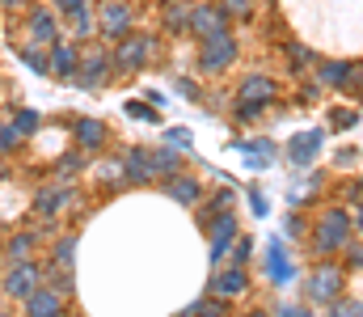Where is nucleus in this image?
Segmentation results:
<instances>
[{
	"mask_svg": "<svg viewBox=\"0 0 363 317\" xmlns=\"http://www.w3.org/2000/svg\"><path fill=\"white\" fill-rule=\"evenodd\" d=\"M351 228H355V220H351V211L347 208H330L321 220H317V233H313V250L317 254H342V245L351 241Z\"/></svg>",
	"mask_w": 363,
	"mask_h": 317,
	"instance_id": "nucleus-1",
	"label": "nucleus"
},
{
	"mask_svg": "<svg viewBox=\"0 0 363 317\" xmlns=\"http://www.w3.org/2000/svg\"><path fill=\"white\" fill-rule=\"evenodd\" d=\"M237 55H241V43H237V34H233V30H224V34H216V38L199 43V68H203L207 77L228 72V68L237 64Z\"/></svg>",
	"mask_w": 363,
	"mask_h": 317,
	"instance_id": "nucleus-2",
	"label": "nucleus"
},
{
	"mask_svg": "<svg viewBox=\"0 0 363 317\" xmlns=\"http://www.w3.org/2000/svg\"><path fill=\"white\" fill-rule=\"evenodd\" d=\"M131 30H135V9L127 0H101V9H97V34L110 38V43H118Z\"/></svg>",
	"mask_w": 363,
	"mask_h": 317,
	"instance_id": "nucleus-3",
	"label": "nucleus"
},
{
	"mask_svg": "<svg viewBox=\"0 0 363 317\" xmlns=\"http://www.w3.org/2000/svg\"><path fill=\"white\" fill-rule=\"evenodd\" d=\"M274 102V81L271 77H245L241 85H237V118H254V114H262L267 106Z\"/></svg>",
	"mask_w": 363,
	"mask_h": 317,
	"instance_id": "nucleus-4",
	"label": "nucleus"
},
{
	"mask_svg": "<svg viewBox=\"0 0 363 317\" xmlns=\"http://www.w3.org/2000/svg\"><path fill=\"white\" fill-rule=\"evenodd\" d=\"M152 51H157V43L148 38V34H127V38H118V47H114V68L118 72H140L148 60H152Z\"/></svg>",
	"mask_w": 363,
	"mask_h": 317,
	"instance_id": "nucleus-5",
	"label": "nucleus"
},
{
	"mask_svg": "<svg viewBox=\"0 0 363 317\" xmlns=\"http://www.w3.org/2000/svg\"><path fill=\"white\" fill-rule=\"evenodd\" d=\"M304 292H308V301H317V305L338 301V292H342V267H334V262L313 267L308 279H304Z\"/></svg>",
	"mask_w": 363,
	"mask_h": 317,
	"instance_id": "nucleus-6",
	"label": "nucleus"
},
{
	"mask_svg": "<svg viewBox=\"0 0 363 317\" xmlns=\"http://www.w3.org/2000/svg\"><path fill=\"white\" fill-rule=\"evenodd\" d=\"M43 284H47V271H43V267H34V262H13L9 275H4V296L26 301V296L38 292Z\"/></svg>",
	"mask_w": 363,
	"mask_h": 317,
	"instance_id": "nucleus-7",
	"label": "nucleus"
},
{
	"mask_svg": "<svg viewBox=\"0 0 363 317\" xmlns=\"http://www.w3.org/2000/svg\"><path fill=\"white\" fill-rule=\"evenodd\" d=\"M110 72H118L114 68V55H106V51H85V60H81V72L72 77L85 94H97L106 81H110Z\"/></svg>",
	"mask_w": 363,
	"mask_h": 317,
	"instance_id": "nucleus-8",
	"label": "nucleus"
},
{
	"mask_svg": "<svg viewBox=\"0 0 363 317\" xmlns=\"http://www.w3.org/2000/svg\"><path fill=\"white\" fill-rule=\"evenodd\" d=\"M228 26H233V21H228V13H224L220 4H194V9H190V34H194L199 43L224 34Z\"/></svg>",
	"mask_w": 363,
	"mask_h": 317,
	"instance_id": "nucleus-9",
	"label": "nucleus"
},
{
	"mask_svg": "<svg viewBox=\"0 0 363 317\" xmlns=\"http://www.w3.org/2000/svg\"><path fill=\"white\" fill-rule=\"evenodd\" d=\"M207 237H211V258H207V262L216 267V262L228 254V245L237 241V216H233V211H216V216L207 220Z\"/></svg>",
	"mask_w": 363,
	"mask_h": 317,
	"instance_id": "nucleus-10",
	"label": "nucleus"
},
{
	"mask_svg": "<svg viewBox=\"0 0 363 317\" xmlns=\"http://www.w3.org/2000/svg\"><path fill=\"white\" fill-rule=\"evenodd\" d=\"M207 292H211V296H220V301H237V296H245V292H250V275H245V267L216 271V275H211V284H207Z\"/></svg>",
	"mask_w": 363,
	"mask_h": 317,
	"instance_id": "nucleus-11",
	"label": "nucleus"
},
{
	"mask_svg": "<svg viewBox=\"0 0 363 317\" xmlns=\"http://www.w3.org/2000/svg\"><path fill=\"white\" fill-rule=\"evenodd\" d=\"M81 60H85V51L77 47V38L72 43H55L51 47V77L55 81H72L81 72Z\"/></svg>",
	"mask_w": 363,
	"mask_h": 317,
	"instance_id": "nucleus-12",
	"label": "nucleus"
},
{
	"mask_svg": "<svg viewBox=\"0 0 363 317\" xmlns=\"http://www.w3.org/2000/svg\"><path fill=\"white\" fill-rule=\"evenodd\" d=\"M355 81V64L347 60H317V85L321 89H351Z\"/></svg>",
	"mask_w": 363,
	"mask_h": 317,
	"instance_id": "nucleus-13",
	"label": "nucleus"
},
{
	"mask_svg": "<svg viewBox=\"0 0 363 317\" xmlns=\"http://www.w3.org/2000/svg\"><path fill=\"white\" fill-rule=\"evenodd\" d=\"M321 131L313 127V131H300V135H291L287 140V157H291V165H300V169H308L313 161H317V152H321Z\"/></svg>",
	"mask_w": 363,
	"mask_h": 317,
	"instance_id": "nucleus-14",
	"label": "nucleus"
},
{
	"mask_svg": "<svg viewBox=\"0 0 363 317\" xmlns=\"http://www.w3.org/2000/svg\"><path fill=\"white\" fill-rule=\"evenodd\" d=\"M152 178H157V169H152L148 148H131V152L123 157V182H127V187H148Z\"/></svg>",
	"mask_w": 363,
	"mask_h": 317,
	"instance_id": "nucleus-15",
	"label": "nucleus"
},
{
	"mask_svg": "<svg viewBox=\"0 0 363 317\" xmlns=\"http://www.w3.org/2000/svg\"><path fill=\"white\" fill-rule=\"evenodd\" d=\"M21 305H26V317H64V296L55 288H47V284L38 292H30Z\"/></svg>",
	"mask_w": 363,
	"mask_h": 317,
	"instance_id": "nucleus-16",
	"label": "nucleus"
},
{
	"mask_svg": "<svg viewBox=\"0 0 363 317\" xmlns=\"http://www.w3.org/2000/svg\"><path fill=\"white\" fill-rule=\"evenodd\" d=\"M26 34H30V43H43V47H55V43H60V26H55V17H51L47 9H30Z\"/></svg>",
	"mask_w": 363,
	"mask_h": 317,
	"instance_id": "nucleus-17",
	"label": "nucleus"
},
{
	"mask_svg": "<svg viewBox=\"0 0 363 317\" xmlns=\"http://www.w3.org/2000/svg\"><path fill=\"white\" fill-rule=\"evenodd\" d=\"M72 135H77V144L93 152V148H101L106 140H110V131H106V123L101 118H72Z\"/></svg>",
	"mask_w": 363,
	"mask_h": 317,
	"instance_id": "nucleus-18",
	"label": "nucleus"
},
{
	"mask_svg": "<svg viewBox=\"0 0 363 317\" xmlns=\"http://www.w3.org/2000/svg\"><path fill=\"white\" fill-rule=\"evenodd\" d=\"M165 195L182 204V208H194L199 199H203V187L194 182V178H186V174H174V178H165Z\"/></svg>",
	"mask_w": 363,
	"mask_h": 317,
	"instance_id": "nucleus-19",
	"label": "nucleus"
},
{
	"mask_svg": "<svg viewBox=\"0 0 363 317\" xmlns=\"http://www.w3.org/2000/svg\"><path fill=\"white\" fill-rule=\"evenodd\" d=\"M267 275H271V284H291V262H287V245L274 237L271 245H267Z\"/></svg>",
	"mask_w": 363,
	"mask_h": 317,
	"instance_id": "nucleus-20",
	"label": "nucleus"
},
{
	"mask_svg": "<svg viewBox=\"0 0 363 317\" xmlns=\"http://www.w3.org/2000/svg\"><path fill=\"white\" fill-rule=\"evenodd\" d=\"M77 195L68 191V187H43L38 195H34V208L43 211V216H55V211H64L68 204H72Z\"/></svg>",
	"mask_w": 363,
	"mask_h": 317,
	"instance_id": "nucleus-21",
	"label": "nucleus"
},
{
	"mask_svg": "<svg viewBox=\"0 0 363 317\" xmlns=\"http://www.w3.org/2000/svg\"><path fill=\"white\" fill-rule=\"evenodd\" d=\"M34 250H38V233H17V237L4 241V258L9 262H30Z\"/></svg>",
	"mask_w": 363,
	"mask_h": 317,
	"instance_id": "nucleus-22",
	"label": "nucleus"
},
{
	"mask_svg": "<svg viewBox=\"0 0 363 317\" xmlns=\"http://www.w3.org/2000/svg\"><path fill=\"white\" fill-rule=\"evenodd\" d=\"M190 9H194V4H186V0L165 4V17H161V26H165L169 34H190Z\"/></svg>",
	"mask_w": 363,
	"mask_h": 317,
	"instance_id": "nucleus-23",
	"label": "nucleus"
},
{
	"mask_svg": "<svg viewBox=\"0 0 363 317\" xmlns=\"http://www.w3.org/2000/svg\"><path fill=\"white\" fill-rule=\"evenodd\" d=\"M17 55H21V64H26L30 72H51V47H43V43H26Z\"/></svg>",
	"mask_w": 363,
	"mask_h": 317,
	"instance_id": "nucleus-24",
	"label": "nucleus"
},
{
	"mask_svg": "<svg viewBox=\"0 0 363 317\" xmlns=\"http://www.w3.org/2000/svg\"><path fill=\"white\" fill-rule=\"evenodd\" d=\"M224 305H228V301H220V296H211V292H207V296H199L194 305H186L182 317H228Z\"/></svg>",
	"mask_w": 363,
	"mask_h": 317,
	"instance_id": "nucleus-25",
	"label": "nucleus"
},
{
	"mask_svg": "<svg viewBox=\"0 0 363 317\" xmlns=\"http://www.w3.org/2000/svg\"><path fill=\"white\" fill-rule=\"evenodd\" d=\"M68 21H72V38H93V34H97V13H93L89 4L72 9V13H68Z\"/></svg>",
	"mask_w": 363,
	"mask_h": 317,
	"instance_id": "nucleus-26",
	"label": "nucleus"
},
{
	"mask_svg": "<svg viewBox=\"0 0 363 317\" xmlns=\"http://www.w3.org/2000/svg\"><path fill=\"white\" fill-rule=\"evenodd\" d=\"M152 157V169L161 174V178H174V174H182V157L174 152V148H161V152H148Z\"/></svg>",
	"mask_w": 363,
	"mask_h": 317,
	"instance_id": "nucleus-27",
	"label": "nucleus"
},
{
	"mask_svg": "<svg viewBox=\"0 0 363 317\" xmlns=\"http://www.w3.org/2000/svg\"><path fill=\"white\" fill-rule=\"evenodd\" d=\"M287 60H291V72L317 68V51H313V47H304V43H287Z\"/></svg>",
	"mask_w": 363,
	"mask_h": 317,
	"instance_id": "nucleus-28",
	"label": "nucleus"
},
{
	"mask_svg": "<svg viewBox=\"0 0 363 317\" xmlns=\"http://www.w3.org/2000/svg\"><path fill=\"white\" fill-rule=\"evenodd\" d=\"M355 123H359V110H355V106H334V110H330V127H334V131H351Z\"/></svg>",
	"mask_w": 363,
	"mask_h": 317,
	"instance_id": "nucleus-29",
	"label": "nucleus"
},
{
	"mask_svg": "<svg viewBox=\"0 0 363 317\" xmlns=\"http://www.w3.org/2000/svg\"><path fill=\"white\" fill-rule=\"evenodd\" d=\"M72 258H77V237H60L55 250H51V262L55 267H72Z\"/></svg>",
	"mask_w": 363,
	"mask_h": 317,
	"instance_id": "nucleus-30",
	"label": "nucleus"
},
{
	"mask_svg": "<svg viewBox=\"0 0 363 317\" xmlns=\"http://www.w3.org/2000/svg\"><path fill=\"white\" fill-rule=\"evenodd\" d=\"M220 9L228 13V21H250L254 17V0H220Z\"/></svg>",
	"mask_w": 363,
	"mask_h": 317,
	"instance_id": "nucleus-31",
	"label": "nucleus"
},
{
	"mask_svg": "<svg viewBox=\"0 0 363 317\" xmlns=\"http://www.w3.org/2000/svg\"><path fill=\"white\" fill-rule=\"evenodd\" d=\"M38 123H43V114H38V110H17V114H13V127H17L21 135L38 131Z\"/></svg>",
	"mask_w": 363,
	"mask_h": 317,
	"instance_id": "nucleus-32",
	"label": "nucleus"
},
{
	"mask_svg": "<svg viewBox=\"0 0 363 317\" xmlns=\"http://www.w3.org/2000/svg\"><path fill=\"white\" fill-rule=\"evenodd\" d=\"M81 169H85V157H81V152H68V157L55 161V174H60V178H72V174H81Z\"/></svg>",
	"mask_w": 363,
	"mask_h": 317,
	"instance_id": "nucleus-33",
	"label": "nucleus"
},
{
	"mask_svg": "<svg viewBox=\"0 0 363 317\" xmlns=\"http://www.w3.org/2000/svg\"><path fill=\"white\" fill-rule=\"evenodd\" d=\"M47 279H51V288H55L60 296H68V292H72V275H68V267H55V271H47Z\"/></svg>",
	"mask_w": 363,
	"mask_h": 317,
	"instance_id": "nucleus-34",
	"label": "nucleus"
},
{
	"mask_svg": "<svg viewBox=\"0 0 363 317\" xmlns=\"http://www.w3.org/2000/svg\"><path fill=\"white\" fill-rule=\"evenodd\" d=\"M17 144H21V131L13 123H0V152H13Z\"/></svg>",
	"mask_w": 363,
	"mask_h": 317,
	"instance_id": "nucleus-35",
	"label": "nucleus"
},
{
	"mask_svg": "<svg viewBox=\"0 0 363 317\" xmlns=\"http://www.w3.org/2000/svg\"><path fill=\"white\" fill-rule=\"evenodd\" d=\"M342 254H347V267L351 271H363V241H347Z\"/></svg>",
	"mask_w": 363,
	"mask_h": 317,
	"instance_id": "nucleus-36",
	"label": "nucleus"
},
{
	"mask_svg": "<svg viewBox=\"0 0 363 317\" xmlns=\"http://www.w3.org/2000/svg\"><path fill=\"white\" fill-rule=\"evenodd\" d=\"M359 309H363V305L342 301V296H338V301H330V317H359Z\"/></svg>",
	"mask_w": 363,
	"mask_h": 317,
	"instance_id": "nucleus-37",
	"label": "nucleus"
},
{
	"mask_svg": "<svg viewBox=\"0 0 363 317\" xmlns=\"http://www.w3.org/2000/svg\"><path fill=\"white\" fill-rule=\"evenodd\" d=\"M250 254H254V241H250V237H237V241H233V258H237V267H245Z\"/></svg>",
	"mask_w": 363,
	"mask_h": 317,
	"instance_id": "nucleus-38",
	"label": "nucleus"
},
{
	"mask_svg": "<svg viewBox=\"0 0 363 317\" xmlns=\"http://www.w3.org/2000/svg\"><path fill=\"white\" fill-rule=\"evenodd\" d=\"M233 199H237L233 191H216V199L207 204V216H216V211H233Z\"/></svg>",
	"mask_w": 363,
	"mask_h": 317,
	"instance_id": "nucleus-39",
	"label": "nucleus"
},
{
	"mask_svg": "<svg viewBox=\"0 0 363 317\" xmlns=\"http://www.w3.org/2000/svg\"><path fill=\"white\" fill-rule=\"evenodd\" d=\"M123 110H127L131 118H144V123H157V110H152V106H144V102H127Z\"/></svg>",
	"mask_w": 363,
	"mask_h": 317,
	"instance_id": "nucleus-40",
	"label": "nucleus"
},
{
	"mask_svg": "<svg viewBox=\"0 0 363 317\" xmlns=\"http://www.w3.org/2000/svg\"><path fill=\"white\" fill-rule=\"evenodd\" d=\"M174 85H178V94H182V98H186V102H199V98H203V94H199V85H194L190 77H178Z\"/></svg>",
	"mask_w": 363,
	"mask_h": 317,
	"instance_id": "nucleus-41",
	"label": "nucleus"
},
{
	"mask_svg": "<svg viewBox=\"0 0 363 317\" xmlns=\"http://www.w3.org/2000/svg\"><path fill=\"white\" fill-rule=\"evenodd\" d=\"M241 148H245V152H258V157H271V152H274L271 140H245Z\"/></svg>",
	"mask_w": 363,
	"mask_h": 317,
	"instance_id": "nucleus-42",
	"label": "nucleus"
},
{
	"mask_svg": "<svg viewBox=\"0 0 363 317\" xmlns=\"http://www.w3.org/2000/svg\"><path fill=\"white\" fill-rule=\"evenodd\" d=\"M165 140H169V148H190V131H165Z\"/></svg>",
	"mask_w": 363,
	"mask_h": 317,
	"instance_id": "nucleus-43",
	"label": "nucleus"
},
{
	"mask_svg": "<svg viewBox=\"0 0 363 317\" xmlns=\"http://www.w3.org/2000/svg\"><path fill=\"white\" fill-rule=\"evenodd\" d=\"M250 208H254V216H267V195L262 191H250Z\"/></svg>",
	"mask_w": 363,
	"mask_h": 317,
	"instance_id": "nucleus-44",
	"label": "nucleus"
},
{
	"mask_svg": "<svg viewBox=\"0 0 363 317\" xmlns=\"http://www.w3.org/2000/svg\"><path fill=\"white\" fill-rule=\"evenodd\" d=\"M274 317H313V313H308V309H300V305H279Z\"/></svg>",
	"mask_w": 363,
	"mask_h": 317,
	"instance_id": "nucleus-45",
	"label": "nucleus"
},
{
	"mask_svg": "<svg viewBox=\"0 0 363 317\" xmlns=\"http://www.w3.org/2000/svg\"><path fill=\"white\" fill-rule=\"evenodd\" d=\"M21 9H30V0H4V13H21Z\"/></svg>",
	"mask_w": 363,
	"mask_h": 317,
	"instance_id": "nucleus-46",
	"label": "nucleus"
},
{
	"mask_svg": "<svg viewBox=\"0 0 363 317\" xmlns=\"http://www.w3.org/2000/svg\"><path fill=\"white\" fill-rule=\"evenodd\" d=\"M55 4H60V9H64V13H72V9H81V4H85V0H55Z\"/></svg>",
	"mask_w": 363,
	"mask_h": 317,
	"instance_id": "nucleus-47",
	"label": "nucleus"
},
{
	"mask_svg": "<svg viewBox=\"0 0 363 317\" xmlns=\"http://www.w3.org/2000/svg\"><path fill=\"white\" fill-rule=\"evenodd\" d=\"M355 228H359V233H363V208L355 211Z\"/></svg>",
	"mask_w": 363,
	"mask_h": 317,
	"instance_id": "nucleus-48",
	"label": "nucleus"
},
{
	"mask_svg": "<svg viewBox=\"0 0 363 317\" xmlns=\"http://www.w3.org/2000/svg\"><path fill=\"white\" fill-rule=\"evenodd\" d=\"M250 317H274V313H262V309H254V313H250Z\"/></svg>",
	"mask_w": 363,
	"mask_h": 317,
	"instance_id": "nucleus-49",
	"label": "nucleus"
},
{
	"mask_svg": "<svg viewBox=\"0 0 363 317\" xmlns=\"http://www.w3.org/2000/svg\"><path fill=\"white\" fill-rule=\"evenodd\" d=\"M355 195H359V199H363V178H359V187H355Z\"/></svg>",
	"mask_w": 363,
	"mask_h": 317,
	"instance_id": "nucleus-50",
	"label": "nucleus"
},
{
	"mask_svg": "<svg viewBox=\"0 0 363 317\" xmlns=\"http://www.w3.org/2000/svg\"><path fill=\"white\" fill-rule=\"evenodd\" d=\"M157 4H161V9H165V4H174V0H157Z\"/></svg>",
	"mask_w": 363,
	"mask_h": 317,
	"instance_id": "nucleus-51",
	"label": "nucleus"
},
{
	"mask_svg": "<svg viewBox=\"0 0 363 317\" xmlns=\"http://www.w3.org/2000/svg\"><path fill=\"white\" fill-rule=\"evenodd\" d=\"M0 317H9V313H0Z\"/></svg>",
	"mask_w": 363,
	"mask_h": 317,
	"instance_id": "nucleus-52",
	"label": "nucleus"
},
{
	"mask_svg": "<svg viewBox=\"0 0 363 317\" xmlns=\"http://www.w3.org/2000/svg\"><path fill=\"white\" fill-rule=\"evenodd\" d=\"M359 317H363V309H359Z\"/></svg>",
	"mask_w": 363,
	"mask_h": 317,
	"instance_id": "nucleus-53",
	"label": "nucleus"
},
{
	"mask_svg": "<svg viewBox=\"0 0 363 317\" xmlns=\"http://www.w3.org/2000/svg\"><path fill=\"white\" fill-rule=\"evenodd\" d=\"M0 178H4V174H0Z\"/></svg>",
	"mask_w": 363,
	"mask_h": 317,
	"instance_id": "nucleus-54",
	"label": "nucleus"
}]
</instances>
